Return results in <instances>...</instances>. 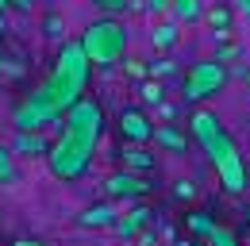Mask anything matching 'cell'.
<instances>
[{"instance_id":"cell-22","label":"cell","mask_w":250,"mask_h":246,"mask_svg":"<svg viewBox=\"0 0 250 246\" xmlns=\"http://www.w3.org/2000/svg\"><path fill=\"white\" fill-rule=\"evenodd\" d=\"M42 35L54 39V42L65 35V31H62V16H58V12H46V16H42Z\"/></svg>"},{"instance_id":"cell-26","label":"cell","mask_w":250,"mask_h":246,"mask_svg":"<svg viewBox=\"0 0 250 246\" xmlns=\"http://www.w3.org/2000/svg\"><path fill=\"white\" fill-rule=\"evenodd\" d=\"M216 58L223 62V65H227V62H235V58H239V42H227V39H223V42H219V50H216Z\"/></svg>"},{"instance_id":"cell-39","label":"cell","mask_w":250,"mask_h":246,"mask_svg":"<svg viewBox=\"0 0 250 246\" xmlns=\"http://www.w3.org/2000/svg\"><path fill=\"white\" fill-rule=\"evenodd\" d=\"M0 65H4V50H0Z\"/></svg>"},{"instance_id":"cell-32","label":"cell","mask_w":250,"mask_h":246,"mask_svg":"<svg viewBox=\"0 0 250 246\" xmlns=\"http://www.w3.org/2000/svg\"><path fill=\"white\" fill-rule=\"evenodd\" d=\"M12 246H46V243H42V239H27V235H23V239H16Z\"/></svg>"},{"instance_id":"cell-13","label":"cell","mask_w":250,"mask_h":246,"mask_svg":"<svg viewBox=\"0 0 250 246\" xmlns=\"http://www.w3.org/2000/svg\"><path fill=\"white\" fill-rule=\"evenodd\" d=\"M235 16H239L235 4H212V8L204 12V23H208V31L223 42V39H231V31H235Z\"/></svg>"},{"instance_id":"cell-8","label":"cell","mask_w":250,"mask_h":246,"mask_svg":"<svg viewBox=\"0 0 250 246\" xmlns=\"http://www.w3.org/2000/svg\"><path fill=\"white\" fill-rule=\"evenodd\" d=\"M150 188H154V181H150L146 173H131V169H116V173L104 177L108 200H127V204H135V200H143Z\"/></svg>"},{"instance_id":"cell-38","label":"cell","mask_w":250,"mask_h":246,"mask_svg":"<svg viewBox=\"0 0 250 246\" xmlns=\"http://www.w3.org/2000/svg\"><path fill=\"white\" fill-rule=\"evenodd\" d=\"M247 92H250V73H247Z\"/></svg>"},{"instance_id":"cell-31","label":"cell","mask_w":250,"mask_h":246,"mask_svg":"<svg viewBox=\"0 0 250 246\" xmlns=\"http://www.w3.org/2000/svg\"><path fill=\"white\" fill-rule=\"evenodd\" d=\"M231 4H235L239 16H247V20H250V0H231Z\"/></svg>"},{"instance_id":"cell-34","label":"cell","mask_w":250,"mask_h":246,"mask_svg":"<svg viewBox=\"0 0 250 246\" xmlns=\"http://www.w3.org/2000/svg\"><path fill=\"white\" fill-rule=\"evenodd\" d=\"M8 31V12H0V35Z\"/></svg>"},{"instance_id":"cell-5","label":"cell","mask_w":250,"mask_h":246,"mask_svg":"<svg viewBox=\"0 0 250 246\" xmlns=\"http://www.w3.org/2000/svg\"><path fill=\"white\" fill-rule=\"evenodd\" d=\"M223 85H227V65L219 58H200V62H192L188 73L181 77V100L185 104H204Z\"/></svg>"},{"instance_id":"cell-36","label":"cell","mask_w":250,"mask_h":246,"mask_svg":"<svg viewBox=\"0 0 250 246\" xmlns=\"http://www.w3.org/2000/svg\"><path fill=\"white\" fill-rule=\"evenodd\" d=\"M8 8H12V4H8V0H0V12H8Z\"/></svg>"},{"instance_id":"cell-2","label":"cell","mask_w":250,"mask_h":246,"mask_svg":"<svg viewBox=\"0 0 250 246\" xmlns=\"http://www.w3.org/2000/svg\"><path fill=\"white\" fill-rule=\"evenodd\" d=\"M89 73H93V62L85 54L81 39H77V42H62V46H58V58H54V69L42 77V89L54 96V104L62 108V116L85 96Z\"/></svg>"},{"instance_id":"cell-18","label":"cell","mask_w":250,"mask_h":246,"mask_svg":"<svg viewBox=\"0 0 250 246\" xmlns=\"http://www.w3.org/2000/svg\"><path fill=\"white\" fill-rule=\"evenodd\" d=\"M204 0H173V8H169V16L185 27V23H196V20H204Z\"/></svg>"},{"instance_id":"cell-21","label":"cell","mask_w":250,"mask_h":246,"mask_svg":"<svg viewBox=\"0 0 250 246\" xmlns=\"http://www.w3.org/2000/svg\"><path fill=\"white\" fill-rule=\"evenodd\" d=\"M208 246H239V239H235V231H231V227L216 223V231L208 235Z\"/></svg>"},{"instance_id":"cell-24","label":"cell","mask_w":250,"mask_h":246,"mask_svg":"<svg viewBox=\"0 0 250 246\" xmlns=\"http://www.w3.org/2000/svg\"><path fill=\"white\" fill-rule=\"evenodd\" d=\"M104 16H120V12H131V0H93Z\"/></svg>"},{"instance_id":"cell-16","label":"cell","mask_w":250,"mask_h":246,"mask_svg":"<svg viewBox=\"0 0 250 246\" xmlns=\"http://www.w3.org/2000/svg\"><path fill=\"white\" fill-rule=\"evenodd\" d=\"M154 143L162 150H169V154H185L188 150V139L177 131V123H158L154 127Z\"/></svg>"},{"instance_id":"cell-35","label":"cell","mask_w":250,"mask_h":246,"mask_svg":"<svg viewBox=\"0 0 250 246\" xmlns=\"http://www.w3.org/2000/svg\"><path fill=\"white\" fill-rule=\"evenodd\" d=\"M177 246H204V243H196V239H188V243H177Z\"/></svg>"},{"instance_id":"cell-9","label":"cell","mask_w":250,"mask_h":246,"mask_svg":"<svg viewBox=\"0 0 250 246\" xmlns=\"http://www.w3.org/2000/svg\"><path fill=\"white\" fill-rule=\"evenodd\" d=\"M116 123H120L124 143H143V146H146V143L154 139V123H150V116H146L143 108H120Z\"/></svg>"},{"instance_id":"cell-6","label":"cell","mask_w":250,"mask_h":246,"mask_svg":"<svg viewBox=\"0 0 250 246\" xmlns=\"http://www.w3.org/2000/svg\"><path fill=\"white\" fill-rule=\"evenodd\" d=\"M58 116H62V112H58V108H54L39 89H31L20 104H16V112H12V127H16V131H42L46 123H54Z\"/></svg>"},{"instance_id":"cell-12","label":"cell","mask_w":250,"mask_h":246,"mask_svg":"<svg viewBox=\"0 0 250 246\" xmlns=\"http://www.w3.org/2000/svg\"><path fill=\"white\" fill-rule=\"evenodd\" d=\"M8 146L16 158H46L50 154V143L42 139V131H16Z\"/></svg>"},{"instance_id":"cell-1","label":"cell","mask_w":250,"mask_h":246,"mask_svg":"<svg viewBox=\"0 0 250 246\" xmlns=\"http://www.w3.org/2000/svg\"><path fill=\"white\" fill-rule=\"evenodd\" d=\"M188 131H192V139L200 143V150L208 154L219 184H223L227 192H243L250 184V169H247V162H243V150H239L235 135L223 127V120H219L212 108L196 104V108L188 112Z\"/></svg>"},{"instance_id":"cell-17","label":"cell","mask_w":250,"mask_h":246,"mask_svg":"<svg viewBox=\"0 0 250 246\" xmlns=\"http://www.w3.org/2000/svg\"><path fill=\"white\" fill-rule=\"evenodd\" d=\"M177 39H181V23H177V20H162V23H154V31H150L154 50H173Z\"/></svg>"},{"instance_id":"cell-25","label":"cell","mask_w":250,"mask_h":246,"mask_svg":"<svg viewBox=\"0 0 250 246\" xmlns=\"http://www.w3.org/2000/svg\"><path fill=\"white\" fill-rule=\"evenodd\" d=\"M124 69L135 77V81H146V77H150V65H143L139 58H127V62H124Z\"/></svg>"},{"instance_id":"cell-19","label":"cell","mask_w":250,"mask_h":246,"mask_svg":"<svg viewBox=\"0 0 250 246\" xmlns=\"http://www.w3.org/2000/svg\"><path fill=\"white\" fill-rule=\"evenodd\" d=\"M139 100H143V104H150V108H158V104L166 100V85H162V81H154V77L139 81Z\"/></svg>"},{"instance_id":"cell-28","label":"cell","mask_w":250,"mask_h":246,"mask_svg":"<svg viewBox=\"0 0 250 246\" xmlns=\"http://www.w3.org/2000/svg\"><path fill=\"white\" fill-rule=\"evenodd\" d=\"M169 8H173V0H146V12L150 16H166Z\"/></svg>"},{"instance_id":"cell-33","label":"cell","mask_w":250,"mask_h":246,"mask_svg":"<svg viewBox=\"0 0 250 246\" xmlns=\"http://www.w3.org/2000/svg\"><path fill=\"white\" fill-rule=\"evenodd\" d=\"M135 243H139V246H154V235H150V231H143V235H139Z\"/></svg>"},{"instance_id":"cell-30","label":"cell","mask_w":250,"mask_h":246,"mask_svg":"<svg viewBox=\"0 0 250 246\" xmlns=\"http://www.w3.org/2000/svg\"><path fill=\"white\" fill-rule=\"evenodd\" d=\"M8 4H12V12H23V16L35 8V0H8Z\"/></svg>"},{"instance_id":"cell-10","label":"cell","mask_w":250,"mask_h":246,"mask_svg":"<svg viewBox=\"0 0 250 246\" xmlns=\"http://www.w3.org/2000/svg\"><path fill=\"white\" fill-rule=\"evenodd\" d=\"M150 215H154V212H150L146 204H139V200H135V204H131V208L120 215V219H116V227H112V231H116V235H120L124 243H135V239H139V235L146 231Z\"/></svg>"},{"instance_id":"cell-7","label":"cell","mask_w":250,"mask_h":246,"mask_svg":"<svg viewBox=\"0 0 250 246\" xmlns=\"http://www.w3.org/2000/svg\"><path fill=\"white\" fill-rule=\"evenodd\" d=\"M104 108L96 104L93 96H81L69 112H65V131H73V135H81V139H93L100 143V135H104Z\"/></svg>"},{"instance_id":"cell-27","label":"cell","mask_w":250,"mask_h":246,"mask_svg":"<svg viewBox=\"0 0 250 246\" xmlns=\"http://www.w3.org/2000/svg\"><path fill=\"white\" fill-rule=\"evenodd\" d=\"M166 73H173V62H169V58H158V62H150V77H154V81H162Z\"/></svg>"},{"instance_id":"cell-3","label":"cell","mask_w":250,"mask_h":246,"mask_svg":"<svg viewBox=\"0 0 250 246\" xmlns=\"http://www.w3.org/2000/svg\"><path fill=\"white\" fill-rule=\"evenodd\" d=\"M93 154H96L93 139H81V135H73V131L62 127V135L50 143L46 169H50V177H58V181H77V177L93 165Z\"/></svg>"},{"instance_id":"cell-23","label":"cell","mask_w":250,"mask_h":246,"mask_svg":"<svg viewBox=\"0 0 250 246\" xmlns=\"http://www.w3.org/2000/svg\"><path fill=\"white\" fill-rule=\"evenodd\" d=\"M196 196V181H188V177H181V181H173V200H192Z\"/></svg>"},{"instance_id":"cell-14","label":"cell","mask_w":250,"mask_h":246,"mask_svg":"<svg viewBox=\"0 0 250 246\" xmlns=\"http://www.w3.org/2000/svg\"><path fill=\"white\" fill-rule=\"evenodd\" d=\"M120 154H124V169H131V173H146V177H150L158 169V158L146 150L143 143H124Z\"/></svg>"},{"instance_id":"cell-37","label":"cell","mask_w":250,"mask_h":246,"mask_svg":"<svg viewBox=\"0 0 250 246\" xmlns=\"http://www.w3.org/2000/svg\"><path fill=\"white\" fill-rule=\"evenodd\" d=\"M243 219H247V227H250V208H247V212H243Z\"/></svg>"},{"instance_id":"cell-11","label":"cell","mask_w":250,"mask_h":246,"mask_svg":"<svg viewBox=\"0 0 250 246\" xmlns=\"http://www.w3.org/2000/svg\"><path fill=\"white\" fill-rule=\"evenodd\" d=\"M116 219H120V212H116V204H112V200L89 204V208H81V215H77V223H81L85 231H112V227H116Z\"/></svg>"},{"instance_id":"cell-4","label":"cell","mask_w":250,"mask_h":246,"mask_svg":"<svg viewBox=\"0 0 250 246\" xmlns=\"http://www.w3.org/2000/svg\"><path fill=\"white\" fill-rule=\"evenodd\" d=\"M81 46H85L89 62L100 65V69L120 65L124 54H127V27L116 16H104V20H96V23H89V27L81 31Z\"/></svg>"},{"instance_id":"cell-20","label":"cell","mask_w":250,"mask_h":246,"mask_svg":"<svg viewBox=\"0 0 250 246\" xmlns=\"http://www.w3.org/2000/svg\"><path fill=\"white\" fill-rule=\"evenodd\" d=\"M12 158H16L12 146L0 143V184H12V181H16V162H12Z\"/></svg>"},{"instance_id":"cell-29","label":"cell","mask_w":250,"mask_h":246,"mask_svg":"<svg viewBox=\"0 0 250 246\" xmlns=\"http://www.w3.org/2000/svg\"><path fill=\"white\" fill-rule=\"evenodd\" d=\"M158 116H162L166 123H173V120H177V104H169V100H162V104H158Z\"/></svg>"},{"instance_id":"cell-15","label":"cell","mask_w":250,"mask_h":246,"mask_svg":"<svg viewBox=\"0 0 250 246\" xmlns=\"http://www.w3.org/2000/svg\"><path fill=\"white\" fill-rule=\"evenodd\" d=\"M181 223H185V231L192 235V239H204V243H208V235L216 231V215L204 212V208H192V212H185V215H181Z\"/></svg>"}]
</instances>
